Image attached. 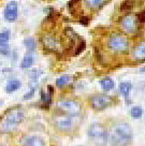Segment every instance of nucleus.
I'll return each mask as SVG.
<instances>
[{
	"instance_id": "f257e3e1",
	"label": "nucleus",
	"mask_w": 145,
	"mask_h": 146,
	"mask_svg": "<svg viewBox=\"0 0 145 146\" xmlns=\"http://www.w3.org/2000/svg\"><path fill=\"white\" fill-rule=\"evenodd\" d=\"M133 131L127 123H119L115 125L109 134L111 146H128L132 141Z\"/></svg>"
},
{
	"instance_id": "f03ea898",
	"label": "nucleus",
	"mask_w": 145,
	"mask_h": 146,
	"mask_svg": "<svg viewBox=\"0 0 145 146\" xmlns=\"http://www.w3.org/2000/svg\"><path fill=\"white\" fill-rule=\"evenodd\" d=\"M25 113L19 108H12L5 112V114L0 119V132L10 133L24 121Z\"/></svg>"
},
{
	"instance_id": "7ed1b4c3",
	"label": "nucleus",
	"mask_w": 145,
	"mask_h": 146,
	"mask_svg": "<svg viewBox=\"0 0 145 146\" xmlns=\"http://www.w3.org/2000/svg\"><path fill=\"white\" fill-rule=\"evenodd\" d=\"M87 134L90 141L94 142L97 146H105L109 142V133L101 123H91L88 128Z\"/></svg>"
},
{
	"instance_id": "20e7f679",
	"label": "nucleus",
	"mask_w": 145,
	"mask_h": 146,
	"mask_svg": "<svg viewBox=\"0 0 145 146\" xmlns=\"http://www.w3.org/2000/svg\"><path fill=\"white\" fill-rule=\"evenodd\" d=\"M80 123L78 116H71V115L61 114L54 116V125L58 130L63 132H70Z\"/></svg>"
},
{
	"instance_id": "39448f33",
	"label": "nucleus",
	"mask_w": 145,
	"mask_h": 146,
	"mask_svg": "<svg viewBox=\"0 0 145 146\" xmlns=\"http://www.w3.org/2000/svg\"><path fill=\"white\" fill-rule=\"evenodd\" d=\"M57 106L65 114L71 115V116H77L82 111L80 102L76 100H72V99H64V100L58 101Z\"/></svg>"
},
{
	"instance_id": "423d86ee",
	"label": "nucleus",
	"mask_w": 145,
	"mask_h": 146,
	"mask_svg": "<svg viewBox=\"0 0 145 146\" xmlns=\"http://www.w3.org/2000/svg\"><path fill=\"white\" fill-rule=\"evenodd\" d=\"M108 45L111 50L122 53V52H127L128 48H129V41L125 36L116 33V35H113L109 39Z\"/></svg>"
},
{
	"instance_id": "0eeeda50",
	"label": "nucleus",
	"mask_w": 145,
	"mask_h": 146,
	"mask_svg": "<svg viewBox=\"0 0 145 146\" xmlns=\"http://www.w3.org/2000/svg\"><path fill=\"white\" fill-rule=\"evenodd\" d=\"M112 97L108 96V95H95L91 97L90 104L92 109L97 110V111H101V110L106 109L108 106L112 104Z\"/></svg>"
},
{
	"instance_id": "6e6552de",
	"label": "nucleus",
	"mask_w": 145,
	"mask_h": 146,
	"mask_svg": "<svg viewBox=\"0 0 145 146\" xmlns=\"http://www.w3.org/2000/svg\"><path fill=\"white\" fill-rule=\"evenodd\" d=\"M18 5L16 1H10L7 3L3 11V16L8 22H15L17 19Z\"/></svg>"
},
{
	"instance_id": "1a4fd4ad",
	"label": "nucleus",
	"mask_w": 145,
	"mask_h": 146,
	"mask_svg": "<svg viewBox=\"0 0 145 146\" xmlns=\"http://www.w3.org/2000/svg\"><path fill=\"white\" fill-rule=\"evenodd\" d=\"M120 24H122V27L128 32H136L138 30V21L136 16L133 15H130V14L125 15L120 19Z\"/></svg>"
},
{
	"instance_id": "9d476101",
	"label": "nucleus",
	"mask_w": 145,
	"mask_h": 146,
	"mask_svg": "<svg viewBox=\"0 0 145 146\" xmlns=\"http://www.w3.org/2000/svg\"><path fill=\"white\" fill-rule=\"evenodd\" d=\"M42 42H43V45L46 50H50L52 52H57L60 48V43H59L58 39L52 35H46L43 36Z\"/></svg>"
},
{
	"instance_id": "9b49d317",
	"label": "nucleus",
	"mask_w": 145,
	"mask_h": 146,
	"mask_svg": "<svg viewBox=\"0 0 145 146\" xmlns=\"http://www.w3.org/2000/svg\"><path fill=\"white\" fill-rule=\"evenodd\" d=\"M22 146H45V142L39 135H29L23 139Z\"/></svg>"
},
{
	"instance_id": "f8f14e48",
	"label": "nucleus",
	"mask_w": 145,
	"mask_h": 146,
	"mask_svg": "<svg viewBox=\"0 0 145 146\" xmlns=\"http://www.w3.org/2000/svg\"><path fill=\"white\" fill-rule=\"evenodd\" d=\"M21 87H22V82L19 80H16V78L10 80V81H8L7 85H5V91L8 94H13L14 91L19 89Z\"/></svg>"
},
{
	"instance_id": "ddd939ff",
	"label": "nucleus",
	"mask_w": 145,
	"mask_h": 146,
	"mask_svg": "<svg viewBox=\"0 0 145 146\" xmlns=\"http://www.w3.org/2000/svg\"><path fill=\"white\" fill-rule=\"evenodd\" d=\"M132 88V84L130 82H122L119 84V91L122 94V96L125 98L126 102L128 103V100H129V94L131 91Z\"/></svg>"
},
{
	"instance_id": "4468645a",
	"label": "nucleus",
	"mask_w": 145,
	"mask_h": 146,
	"mask_svg": "<svg viewBox=\"0 0 145 146\" xmlns=\"http://www.w3.org/2000/svg\"><path fill=\"white\" fill-rule=\"evenodd\" d=\"M35 58H33V55L31 53H27L25 55V57L23 58L22 62H21V68L22 69H28L30 68L32 64H33Z\"/></svg>"
},
{
	"instance_id": "2eb2a0df",
	"label": "nucleus",
	"mask_w": 145,
	"mask_h": 146,
	"mask_svg": "<svg viewBox=\"0 0 145 146\" xmlns=\"http://www.w3.org/2000/svg\"><path fill=\"white\" fill-rule=\"evenodd\" d=\"M108 3L109 1H102V0H86L85 1V5L90 9H100Z\"/></svg>"
},
{
	"instance_id": "dca6fc26",
	"label": "nucleus",
	"mask_w": 145,
	"mask_h": 146,
	"mask_svg": "<svg viewBox=\"0 0 145 146\" xmlns=\"http://www.w3.org/2000/svg\"><path fill=\"white\" fill-rule=\"evenodd\" d=\"M100 85H101V88L104 91H109L111 89L114 88V81L111 78H104L101 82H100Z\"/></svg>"
},
{
	"instance_id": "f3484780",
	"label": "nucleus",
	"mask_w": 145,
	"mask_h": 146,
	"mask_svg": "<svg viewBox=\"0 0 145 146\" xmlns=\"http://www.w3.org/2000/svg\"><path fill=\"white\" fill-rule=\"evenodd\" d=\"M40 96H41V100L43 102V108L47 109L49 106L52 103V98H53V95H50V94H46L44 90H41L40 91Z\"/></svg>"
},
{
	"instance_id": "a211bd4d",
	"label": "nucleus",
	"mask_w": 145,
	"mask_h": 146,
	"mask_svg": "<svg viewBox=\"0 0 145 146\" xmlns=\"http://www.w3.org/2000/svg\"><path fill=\"white\" fill-rule=\"evenodd\" d=\"M133 54H134V57H136V59H143L145 57V45L144 43H141L140 45H138L134 48V52H133Z\"/></svg>"
},
{
	"instance_id": "6ab92c4d",
	"label": "nucleus",
	"mask_w": 145,
	"mask_h": 146,
	"mask_svg": "<svg viewBox=\"0 0 145 146\" xmlns=\"http://www.w3.org/2000/svg\"><path fill=\"white\" fill-rule=\"evenodd\" d=\"M24 45L26 46V48L28 50V52L30 53V52L36 50L37 42L33 38H30V36H29V38H26V39L24 40Z\"/></svg>"
},
{
	"instance_id": "aec40b11",
	"label": "nucleus",
	"mask_w": 145,
	"mask_h": 146,
	"mask_svg": "<svg viewBox=\"0 0 145 146\" xmlns=\"http://www.w3.org/2000/svg\"><path fill=\"white\" fill-rule=\"evenodd\" d=\"M70 81H71V76H69V75H63V76H59L56 80V85H57L58 88H63L66 85H68Z\"/></svg>"
},
{
	"instance_id": "412c9836",
	"label": "nucleus",
	"mask_w": 145,
	"mask_h": 146,
	"mask_svg": "<svg viewBox=\"0 0 145 146\" xmlns=\"http://www.w3.org/2000/svg\"><path fill=\"white\" fill-rule=\"evenodd\" d=\"M130 114H131V117L134 119H140L143 115V109L141 106H133L130 111Z\"/></svg>"
},
{
	"instance_id": "4be33fe9",
	"label": "nucleus",
	"mask_w": 145,
	"mask_h": 146,
	"mask_svg": "<svg viewBox=\"0 0 145 146\" xmlns=\"http://www.w3.org/2000/svg\"><path fill=\"white\" fill-rule=\"evenodd\" d=\"M10 39V31L5 30V31L0 32V46L8 45V42Z\"/></svg>"
},
{
	"instance_id": "5701e85b",
	"label": "nucleus",
	"mask_w": 145,
	"mask_h": 146,
	"mask_svg": "<svg viewBox=\"0 0 145 146\" xmlns=\"http://www.w3.org/2000/svg\"><path fill=\"white\" fill-rule=\"evenodd\" d=\"M41 74H42V71H41V70H39V69H33L31 72H30V75H29L30 81L37 82V81H38V78L41 76Z\"/></svg>"
},
{
	"instance_id": "b1692460",
	"label": "nucleus",
	"mask_w": 145,
	"mask_h": 146,
	"mask_svg": "<svg viewBox=\"0 0 145 146\" xmlns=\"http://www.w3.org/2000/svg\"><path fill=\"white\" fill-rule=\"evenodd\" d=\"M132 8H133V2H131V1H124L120 5L122 11H128V10H131Z\"/></svg>"
},
{
	"instance_id": "393cba45",
	"label": "nucleus",
	"mask_w": 145,
	"mask_h": 146,
	"mask_svg": "<svg viewBox=\"0 0 145 146\" xmlns=\"http://www.w3.org/2000/svg\"><path fill=\"white\" fill-rule=\"evenodd\" d=\"M85 47H86V43H85V41H80V44L76 46V48H75V50H74V55H80L83 50H85Z\"/></svg>"
},
{
	"instance_id": "a878e982",
	"label": "nucleus",
	"mask_w": 145,
	"mask_h": 146,
	"mask_svg": "<svg viewBox=\"0 0 145 146\" xmlns=\"http://www.w3.org/2000/svg\"><path fill=\"white\" fill-rule=\"evenodd\" d=\"M35 91H36V87H31L30 88V90L28 91L27 94H25L24 95V100H29V99H31L32 97H33V95H35Z\"/></svg>"
},
{
	"instance_id": "bb28decb",
	"label": "nucleus",
	"mask_w": 145,
	"mask_h": 146,
	"mask_svg": "<svg viewBox=\"0 0 145 146\" xmlns=\"http://www.w3.org/2000/svg\"><path fill=\"white\" fill-rule=\"evenodd\" d=\"M0 54L5 55V56H8V55L10 54V47H9V45L0 46Z\"/></svg>"
},
{
	"instance_id": "cd10ccee",
	"label": "nucleus",
	"mask_w": 145,
	"mask_h": 146,
	"mask_svg": "<svg viewBox=\"0 0 145 146\" xmlns=\"http://www.w3.org/2000/svg\"><path fill=\"white\" fill-rule=\"evenodd\" d=\"M136 17L138 23H140V24L144 23V11H142V12H140L139 14H136Z\"/></svg>"
},
{
	"instance_id": "c85d7f7f",
	"label": "nucleus",
	"mask_w": 145,
	"mask_h": 146,
	"mask_svg": "<svg viewBox=\"0 0 145 146\" xmlns=\"http://www.w3.org/2000/svg\"><path fill=\"white\" fill-rule=\"evenodd\" d=\"M80 24L83 25V26H87L89 24V17L88 16H82L80 18Z\"/></svg>"
},
{
	"instance_id": "c756f323",
	"label": "nucleus",
	"mask_w": 145,
	"mask_h": 146,
	"mask_svg": "<svg viewBox=\"0 0 145 146\" xmlns=\"http://www.w3.org/2000/svg\"><path fill=\"white\" fill-rule=\"evenodd\" d=\"M2 104H3V102H2V101L0 100V106H1V105H2Z\"/></svg>"
},
{
	"instance_id": "7c9ffc66",
	"label": "nucleus",
	"mask_w": 145,
	"mask_h": 146,
	"mask_svg": "<svg viewBox=\"0 0 145 146\" xmlns=\"http://www.w3.org/2000/svg\"><path fill=\"white\" fill-rule=\"evenodd\" d=\"M78 146H81V145H78Z\"/></svg>"
}]
</instances>
